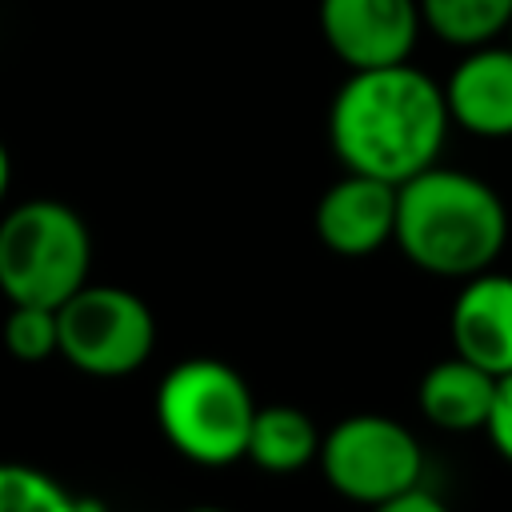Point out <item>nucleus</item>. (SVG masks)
Listing matches in <instances>:
<instances>
[{
    "label": "nucleus",
    "instance_id": "nucleus-1",
    "mask_svg": "<svg viewBox=\"0 0 512 512\" xmlns=\"http://www.w3.org/2000/svg\"><path fill=\"white\" fill-rule=\"evenodd\" d=\"M448 128L444 88L412 60L348 72L328 108V140L344 172L396 188L440 160Z\"/></svg>",
    "mask_w": 512,
    "mask_h": 512
},
{
    "label": "nucleus",
    "instance_id": "nucleus-2",
    "mask_svg": "<svg viewBox=\"0 0 512 512\" xmlns=\"http://www.w3.org/2000/svg\"><path fill=\"white\" fill-rule=\"evenodd\" d=\"M392 244L428 276L468 280L504 256L508 204L476 172L432 164L396 188Z\"/></svg>",
    "mask_w": 512,
    "mask_h": 512
},
{
    "label": "nucleus",
    "instance_id": "nucleus-3",
    "mask_svg": "<svg viewBox=\"0 0 512 512\" xmlns=\"http://www.w3.org/2000/svg\"><path fill=\"white\" fill-rule=\"evenodd\" d=\"M256 400L248 380L216 356H192L156 384V424L192 464L224 468L244 456Z\"/></svg>",
    "mask_w": 512,
    "mask_h": 512
},
{
    "label": "nucleus",
    "instance_id": "nucleus-4",
    "mask_svg": "<svg viewBox=\"0 0 512 512\" xmlns=\"http://www.w3.org/2000/svg\"><path fill=\"white\" fill-rule=\"evenodd\" d=\"M92 272V236L64 200H24L0 220V292L12 304L60 308Z\"/></svg>",
    "mask_w": 512,
    "mask_h": 512
},
{
    "label": "nucleus",
    "instance_id": "nucleus-5",
    "mask_svg": "<svg viewBox=\"0 0 512 512\" xmlns=\"http://www.w3.org/2000/svg\"><path fill=\"white\" fill-rule=\"evenodd\" d=\"M156 348L152 308L120 284H84L56 308V356L80 376L120 380Z\"/></svg>",
    "mask_w": 512,
    "mask_h": 512
},
{
    "label": "nucleus",
    "instance_id": "nucleus-6",
    "mask_svg": "<svg viewBox=\"0 0 512 512\" xmlns=\"http://www.w3.org/2000/svg\"><path fill=\"white\" fill-rule=\"evenodd\" d=\"M316 464L336 496L376 508L424 480V448L416 432L380 412H356L320 436Z\"/></svg>",
    "mask_w": 512,
    "mask_h": 512
},
{
    "label": "nucleus",
    "instance_id": "nucleus-7",
    "mask_svg": "<svg viewBox=\"0 0 512 512\" xmlns=\"http://www.w3.org/2000/svg\"><path fill=\"white\" fill-rule=\"evenodd\" d=\"M316 20L324 44L348 72L412 60L424 28L416 0H320Z\"/></svg>",
    "mask_w": 512,
    "mask_h": 512
},
{
    "label": "nucleus",
    "instance_id": "nucleus-8",
    "mask_svg": "<svg viewBox=\"0 0 512 512\" xmlns=\"http://www.w3.org/2000/svg\"><path fill=\"white\" fill-rule=\"evenodd\" d=\"M316 236L336 256H372L396 232V184L348 172L324 188L312 212Z\"/></svg>",
    "mask_w": 512,
    "mask_h": 512
},
{
    "label": "nucleus",
    "instance_id": "nucleus-9",
    "mask_svg": "<svg viewBox=\"0 0 512 512\" xmlns=\"http://www.w3.org/2000/svg\"><path fill=\"white\" fill-rule=\"evenodd\" d=\"M448 336L452 352L476 368L492 376L512 372V276L488 268L460 280L448 312Z\"/></svg>",
    "mask_w": 512,
    "mask_h": 512
},
{
    "label": "nucleus",
    "instance_id": "nucleus-10",
    "mask_svg": "<svg viewBox=\"0 0 512 512\" xmlns=\"http://www.w3.org/2000/svg\"><path fill=\"white\" fill-rule=\"evenodd\" d=\"M444 88L448 120L480 140L512 136V48L508 44H480L468 48Z\"/></svg>",
    "mask_w": 512,
    "mask_h": 512
},
{
    "label": "nucleus",
    "instance_id": "nucleus-11",
    "mask_svg": "<svg viewBox=\"0 0 512 512\" xmlns=\"http://www.w3.org/2000/svg\"><path fill=\"white\" fill-rule=\"evenodd\" d=\"M492 392H496V376L452 352L420 376L416 404L424 420L440 432H484Z\"/></svg>",
    "mask_w": 512,
    "mask_h": 512
},
{
    "label": "nucleus",
    "instance_id": "nucleus-12",
    "mask_svg": "<svg viewBox=\"0 0 512 512\" xmlns=\"http://www.w3.org/2000/svg\"><path fill=\"white\" fill-rule=\"evenodd\" d=\"M320 428L316 420L296 408V404H256L252 428H248V448L244 456L272 476H292L316 464L320 452Z\"/></svg>",
    "mask_w": 512,
    "mask_h": 512
},
{
    "label": "nucleus",
    "instance_id": "nucleus-13",
    "mask_svg": "<svg viewBox=\"0 0 512 512\" xmlns=\"http://www.w3.org/2000/svg\"><path fill=\"white\" fill-rule=\"evenodd\" d=\"M424 28L452 44V48H480L496 44V36L508 32L512 0H416Z\"/></svg>",
    "mask_w": 512,
    "mask_h": 512
},
{
    "label": "nucleus",
    "instance_id": "nucleus-14",
    "mask_svg": "<svg viewBox=\"0 0 512 512\" xmlns=\"http://www.w3.org/2000/svg\"><path fill=\"white\" fill-rule=\"evenodd\" d=\"M0 512H104L96 500L68 492L36 464L0 460Z\"/></svg>",
    "mask_w": 512,
    "mask_h": 512
},
{
    "label": "nucleus",
    "instance_id": "nucleus-15",
    "mask_svg": "<svg viewBox=\"0 0 512 512\" xmlns=\"http://www.w3.org/2000/svg\"><path fill=\"white\" fill-rule=\"evenodd\" d=\"M4 348L24 364L56 356V308L12 304V312L4 316Z\"/></svg>",
    "mask_w": 512,
    "mask_h": 512
},
{
    "label": "nucleus",
    "instance_id": "nucleus-16",
    "mask_svg": "<svg viewBox=\"0 0 512 512\" xmlns=\"http://www.w3.org/2000/svg\"><path fill=\"white\" fill-rule=\"evenodd\" d=\"M484 436L512 464V372L496 376V392H492V408H488V420H484Z\"/></svg>",
    "mask_w": 512,
    "mask_h": 512
},
{
    "label": "nucleus",
    "instance_id": "nucleus-17",
    "mask_svg": "<svg viewBox=\"0 0 512 512\" xmlns=\"http://www.w3.org/2000/svg\"><path fill=\"white\" fill-rule=\"evenodd\" d=\"M368 512H452V508L436 492L416 484V488H408V492H400V496H392V500H384V504H376Z\"/></svg>",
    "mask_w": 512,
    "mask_h": 512
},
{
    "label": "nucleus",
    "instance_id": "nucleus-18",
    "mask_svg": "<svg viewBox=\"0 0 512 512\" xmlns=\"http://www.w3.org/2000/svg\"><path fill=\"white\" fill-rule=\"evenodd\" d=\"M8 184H12V156H8V148H4V140H0V204H4V196H8Z\"/></svg>",
    "mask_w": 512,
    "mask_h": 512
},
{
    "label": "nucleus",
    "instance_id": "nucleus-19",
    "mask_svg": "<svg viewBox=\"0 0 512 512\" xmlns=\"http://www.w3.org/2000/svg\"><path fill=\"white\" fill-rule=\"evenodd\" d=\"M184 512H224V508H208V504H200V508H184Z\"/></svg>",
    "mask_w": 512,
    "mask_h": 512
},
{
    "label": "nucleus",
    "instance_id": "nucleus-20",
    "mask_svg": "<svg viewBox=\"0 0 512 512\" xmlns=\"http://www.w3.org/2000/svg\"><path fill=\"white\" fill-rule=\"evenodd\" d=\"M504 36H508V48H512V20H508V32Z\"/></svg>",
    "mask_w": 512,
    "mask_h": 512
}]
</instances>
